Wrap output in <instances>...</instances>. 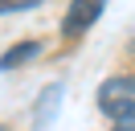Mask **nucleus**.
Returning <instances> with one entry per match:
<instances>
[{
	"instance_id": "1",
	"label": "nucleus",
	"mask_w": 135,
	"mask_h": 131,
	"mask_svg": "<svg viewBox=\"0 0 135 131\" xmlns=\"http://www.w3.org/2000/svg\"><path fill=\"white\" fill-rule=\"evenodd\" d=\"M94 102H98V111L107 115L110 123L135 119V74H110V78L98 86Z\"/></svg>"
},
{
	"instance_id": "2",
	"label": "nucleus",
	"mask_w": 135,
	"mask_h": 131,
	"mask_svg": "<svg viewBox=\"0 0 135 131\" xmlns=\"http://www.w3.org/2000/svg\"><path fill=\"white\" fill-rule=\"evenodd\" d=\"M102 8H107V0H70L66 16H61V37H70V41L82 37V33L102 16Z\"/></svg>"
},
{
	"instance_id": "3",
	"label": "nucleus",
	"mask_w": 135,
	"mask_h": 131,
	"mask_svg": "<svg viewBox=\"0 0 135 131\" xmlns=\"http://www.w3.org/2000/svg\"><path fill=\"white\" fill-rule=\"evenodd\" d=\"M41 53V41H25V45H12V49H4L0 53V70H17L21 62H29V57H37Z\"/></svg>"
},
{
	"instance_id": "4",
	"label": "nucleus",
	"mask_w": 135,
	"mask_h": 131,
	"mask_svg": "<svg viewBox=\"0 0 135 131\" xmlns=\"http://www.w3.org/2000/svg\"><path fill=\"white\" fill-rule=\"evenodd\" d=\"M37 4H45V0H0V16L4 12H25V8H37Z\"/></svg>"
},
{
	"instance_id": "5",
	"label": "nucleus",
	"mask_w": 135,
	"mask_h": 131,
	"mask_svg": "<svg viewBox=\"0 0 135 131\" xmlns=\"http://www.w3.org/2000/svg\"><path fill=\"white\" fill-rule=\"evenodd\" d=\"M110 131H135V119H123V123H115Z\"/></svg>"
},
{
	"instance_id": "6",
	"label": "nucleus",
	"mask_w": 135,
	"mask_h": 131,
	"mask_svg": "<svg viewBox=\"0 0 135 131\" xmlns=\"http://www.w3.org/2000/svg\"><path fill=\"white\" fill-rule=\"evenodd\" d=\"M127 49H131V53H135V41H127Z\"/></svg>"
}]
</instances>
